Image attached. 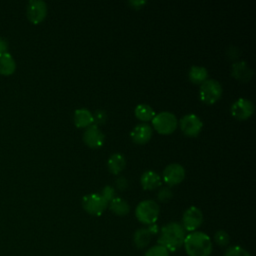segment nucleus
I'll return each instance as SVG.
<instances>
[{"label": "nucleus", "instance_id": "nucleus-22", "mask_svg": "<svg viewBox=\"0 0 256 256\" xmlns=\"http://www.w3.org/2000/svg\"><path fill=\"white\" fill-rule=\"evenodd\" d=\"M135 112V116L141 120L142 122L146 123L148 121H151L153 119V117L155 116V111L154 109L148 105V104H144V103H141V104H138L134 110Z\"/></svg>", "mask_w": 256, "mask_h": 256}, {"label": "nucleus", "instance_id": "nucleus-20", "mask_svg": "<svg viewBox=\"0 0 256 256\" xmlns=\"http://www.w3.org/2000/svg\"><path fill=\"white\" fill-rule=\"evenodd\" d=\"M108 208L114 214L118 216H125L130 211V205L128 202L120 197H115L108 203Z\"/></svg>", "mask_w": 256, "mask_h": 256}, {"label": "nucleus", "instance_id": "nucleus-2", "mask_svg": "<svg viewBox=\"0 0 256 256\" xmlns=\"http://www.w3.org/2000/svg\"><path fill=\"white\" fill-rule=\"evenodd\" d=\"M183 245L188 256H210L213 250L211 238L201 231L186 234Z\"/></svg>", "mask_w": 256, "mask_h": 256}, {"label": "nucleus", "instance_id": "nucleus-27", "mask_svg": "<svg viewBox=\"0 0 256 256\" xmlns=\"http://www.w3.org/2000/svg\"><path fill=\"white\" fill-rule=\"evenodd\" d=\"M100 194L105 198V200L109 203L112 199H114L116 197V192H115V189L110 186V185H106L105 187L102 188Z\"/></svg>", "mask_w": 256, "mask_h": 256}, {"label": "nucleus", "instance_id": "nucleus-31", "mask_svg": "<svg viewBox=\"0 0 256 256\" xmlns=\"http://www.w3.org/2000/svg\"><path fill=\"white\" fill-rule=\"evenodd\" d=\"M148 230L150 231V233L152 234V236L153 235H155V234H158V232H159V226L156 224V223H154V224H151V225H148Z\"/></svg>", "mask_w": 256, "mask_h": 256}, {"label": "nucleus", "instance_id": "nucleus-1", "mask_svg": "<svg viewBox=\"0 0 256 256\" xmlns=\"http://www.w3.org/2000/svg\"><path fill=\"white\" fill-rule=\"evenodd\" d=\"M186 231L178 222H169L161 227L158 237V244L169 252L179 250L184 243Z\"/></svg>", "mask_w": 256, "mask_h": 256}, {"label": "nucleus", "instance_id": "nucleus-11", "mask_svg": "<svg viewBox=\"0 0 256 256\" xmlns=\"http://www.w3.org/2000/svg\"><path fill=\"white\" fill-rule=\"evenodd\" d=\"M162 176L168 186L178 185L185 178V169L178 163H171L164 168Z\"/></svg>", "mask_w": 256, "mask_h": 256}, {"label": "nucleus", "instance_id": "nucleus-30", "mask_svg": "<svg viewBox=\"0 0 256 256\" xmlns=\"http://www.w3.org/2000/svg\"><path fill=\"white\" fill-rule=\"evenodd\" d=\"M7 50H8V43H7V41L4 38L0 37V54L7 52Z\"/></svg>", "mask_w": 256, "mask_h": 256}, {"label": "nucleus", "instance_id": "nucleus-8", "mask_svg": "<svg viewBox=\"0 0 256 256\" xmlns=\"http://www.w3.org/2000/svg\"><path fill=\"white\" fill-rule=\"evenodd\" d=\"M179 125L181 131L189 137L197 136L203 127V123L200 117L193 113H189L181 117L179 120Z\"/></svg>", "mask_w": 256, "mask_h": 256}, {"label": "nucleus", "instance_id": "nucleus-24", "mask_svg": "<svg viewBox=\"0 0 256 256\" xmlns=\"http://www.w3.org/2000/svg\"><path fill=\"white\" fill-rule=\"evenodd\" d=\"M224 256H251V254L245 248L239 245H233L227 248Z\"/></svg>", "mask_w": 256, "mask_h": 256}, {"label": "nucleus", "instance_id": "nucleus-13", "mask_svg": "<svg viewBox=\"0 0 256 256\" xmlns=\"http://www.w3.org/2000/svg\"><path fill=\"white\" fill-rule=\"evenodd\" d=\"M130 137L136 144H145L152 137V128L147 123H139L131 130Z\"/></svg>", "mask_w": 256, "mask_h": 256}, {"label": "nucleus", "instance_id": "nucleus-5", "mask_svg": "<svg viewBox=\"0 0 256 256\" xmlns=\"http://www.w3.org/2000/svg\"><path fill=\"white\" fill-rule=\"evenodd\" d=\"M82 207L88 214L100 216L108 208V202L100 193H90L82 198Z\"/></svg>", "mask_w": 256, "mask_h": 256}, {"label": "nucleus", "instance_id": "nucleus-23", "mask_svg": "<svg viewBox=\"0 0 256 256\" xmlns=\"http://www.w3.org/2000/svg\"><path fill=\"white\" fill-rule=\"evenodd\" d=\"M214 241L220 247H226L230 243V236L224 230H218L214 234Z\"/></svg>", "mask_w": 256, "mask_h": 256}, {"label": "nucleus", "instance_id": "nucleus-28", "mask_svg": "<svg viewBox=\"0 0 256 256\" xmlns=\"http://www.w3.org/2000/svg\"><path fill=\"white\" fill-rule=\"evenodd\" d=\"M106 119H107V114L103 109H98L93 114V120H94L93 124H95L97 126L101 125V124H104Z\"/></svg>", "mask_w": 256, "mask_h": 256}, {"label": "nucleus", "instance_id": "nucleus-16", "mask_svg": "<svg viewBox=\"0 0 256 256\" xmlns=\"http://www.w3.org/2000/svg\"><path fill=\"white\" fill-rule=\"evenodd\" d=\"M140 183L143 189L145 190H153L160 186L161 178L160 175L152 170L145 171L140 178Z\"/></svg>", "mask_w": 256, "mask_h": 256}, {"label": "nucleus", "instance_id": "nucleus-26", "mask_svg": "<svg viewBox=\"0 0 256 256\" xmlns=\"http://www.w3.org/2000/svg\"><path fill=\"white\" fill-rule=\"evenodd\" d=\"M172 196H173L172 190L168 186L162 187L157 193V198L160 202H167L172 198Z\"/></svg>", "mask_w": 256, "mask_h": 256}, {"label": "nucleus", "instance_id": "nucleus-7", "mask_svg": "<svg viewBox=\"0 0 256 256\" xmlns=\"http://www.w3.org/2000/svg\"><path fill=\"white\" fill-rule=\"evenodd\" d=\"M203 222V214L202 211L196 207L191 206L185 210L182 216V223L181 225L185 229V231L194 232L196 231Z\"/></svg>", "mask_w": 256, "mask_h": 256}, {"label": "nucleus", "instance_id": "nucleus-19", "mask_svg": "<svg viewBox=\"0 0 256 256\" xmlns=\"http://www.w3.org/2000/svg\"><path fill=\"white\" fill-rule=\"evenodd\" d=\"M152 238V234L150 233V231L148 230L147 227H142L137 229L134 232L133 235V243L134 245L139 248V249H144L146 248Z\"/></svg>", "mask_w": 256, "mask_h": 256}, {"label": "nucleus", "instance_id": "nucleus-21", "mask_svg": "<svg viewBox=\"0 0 256 256\" xmlns=\"http://www.w3.org/2000/svg\"><path fill=\"white\" fill-rule=\"evenodd\" d=\"M189 80L195 84H202L208 79V71L202 66H192L188 71Z\"/></svg>", "mask_w": 256, "mask_h": 256}, {"label": "nucleus", "instance_id": "nucleus-10", "mask_svg": "<svg viewBox=\"0 0 256 256\" xmlns=\"http://www.w3.org/2000/svg\"><path fill=\"white\" fill-rule=\"evenodd\" d=\"M254 112V104L247 98L237 99L231 106V114L237 120H246Z\"/></svg>", "mask_w": 256, "mask_h": 256}, {"label": "nucleus", "instance_id": "nucleus-29", "mask_svg": "<svg viewBox=\"0 0 256 256\" xmlns=\"http://www.w3.org/2000/svg\"><path fill=\"white\" fill-rule=\"evenodd\" d=\"M116 187L119 189V190H125L127 187H128V181L125 177L123 176H119L117 179H116Z\"/></svg>", "mask_w": 256, "mask_h": 256}, {"label": "nucleus", "instance_id": "nucleus-25", "mask_svg": "<svg viewBox=\"0 0 256 256\" xmlns=\"http://www.w3.org/2000/svg\"><path fill=\"white\" fill-rule=\"evenodd\" d=\"M144 256H169V251L165 249L163 246L157 244L152 247H150L146 252Z\"/></svg>", "mask_w": 256, "mask_h": 256}, {"label": "nucleus", "instance_id": "nucleus-14", "mask_svg": "<svg viewBox=\"0 0 256 256\" xmlns=\"http://www.w3.org/2000/svg\"><path fill=\"white\" fill-rule=\"evenodd\" d=\"M231 74L237 80L247 82L251 79V77L253 75V71L245 61L240 60V61H237L232 64Z\"/></svg>", "mask_w": 256, "mask_h": 256}, {"label": "nucleus", "instance_id": "nucleus-32", "mask_svg": "<svg viewBox=\"0 0 256 256\" xmlns=\"http://www.w3.org/2000/svg\"><path fill=\"white\" fill-rule=\"evenodd\" d=\"M146 3V1H143V0H141V1H139V0H132V1H129V4L131 5V6H133V8H140L142 5H144Z\"/></svg>", "mask_w": 256, "mask_h": 256}, {"label": "nucleus", "instance_id": "nucleus-17", "mask_svg": "<svg viewBox=\"0 0 256 256\" xmlns=\"http://www.w3.org/2000/svg\"><path fill=\"white\" fill-rule=\"evenodd\" d=\"M16 70V62L9 52L0 54V74L4 76L12 75Z\"/></svg>", "mask_w": 256, "mask_h": 256}, {"label": "nucleus", "instance_id": "nucleus-15", "mask_svg": "<svg viewBox=\"0 0 256 256\" xmlns=\"http://www.w3.org/2000/svg\"><path fill=\"white\" fill-rule=\"evenodd\" d=\"M73 120L78 128H87L94 123L92 112L86 108L76 109L74 112Z\"/></svg>", "mask_w": 256, "mask_h": 256}, {"label": "nucleus", "instance_id": "nucleus-18", "mask_svg": "<svg viewBox=\"0 0 256 256\" xmlns=\"http://www.w3.org/2000/svg\"><path fill=\"white\" fill-rule=\"evenodd\" d=\"M125 166H126V160L121 153H113L108 158L107 167L112 174H115V175L119 174L124 170Z\"/></svg>", "mask_w": 256, "mask_h": 256}, {"label": "nucleus", "instance_id": "nucleus-12", "mask_svg": "<svg viewBox=\"0 0 256 256\" xmlns=\"http://www.w3.org/2000/svg\"><path fill=\"white\" fill-rule=\"evenodd\" d=\"M105 136L97 125L92 124L85 128L83 132L84 143L91 148H98L104 143Z\"/></svg>", "mask_w": 256, "mask_h": 256}, {"label": "nucleus", "instance_id": "nucleus-6", "mask_svg": "<svg viewBox=\"0 0 256 256\" xmlns=\"http://www.w3.org/2000/svg\"><path fill=\"white\" fill-rule=\"evenodd\" d=\"M222 86L215 79L205 80L199 89V97L205 104L215 103L222 95Z\"/></svg>", "mask_w": 256, "mask_h": 256}, {"label": "nucleus", "instance_id": "nucleus-3", "mask_svg": "<svg viewBox=\"0 0 256 256\" xmlns=\"http://www.w3.org/2000/svg\"><path fill=\"white\" fill-rule=\"evenodd\" d=\"M160 214L159 205L153 200H143L141 201L136 209L135 216L139 222L145 225H151L156 223Z\"/></svg>", "mask_w": 256, "mask_h": 256}, {"label": "nucleus", "instance_id": "nucleus-4", "mask_svg": "<svg viewBox=\"0 0 256 256\" xmlns=\"http://www.w3.org/2000/svg\"><path fill=\"white\" fill-rule=\"evenodd\" d=\"M151 121L153 128L158 133L163 135L171 134L177 128L178 125V120L175 114L168 111H162L160 113L155 114Z\"/></svg>", "mask_w": 256, "mask_h": 256}, {"label": "nucleus", "instance_id": "nucleus-9", "mask_svg": "<svg viewBox=\"0 0 256 256\" xmlns=\"http://www.w3.org/2000/svg\"><path fill=\"white\" fill-rule=\"evenodd\" d=\"M26 15L31 23H41L47 15V4L42 0H30L27 4Z\"/></svg>", "mask_w": 256, "mask_h": 256}]
</instances>
